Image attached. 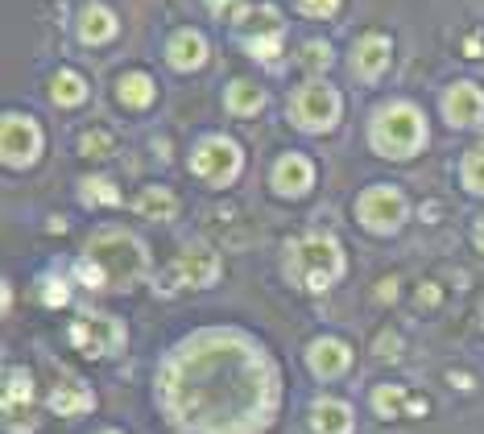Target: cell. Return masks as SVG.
Returning <instances> with one entry per match:
<instances>
[{"mask_svg":"<svg viewBox=\"0 0 484 434\" xmlns=\"http://www.w3.org/2000/svg\"><path fill=\"white\" fill-rule=\"evenodd\" d=\"M145 273V248L129 232H99L88 240L79 278L96 289H125Z\"/></svg>","mask_w":484,"mask_h":434,"instance_id":"obj_1","label":"cell"},{"mask_svg":"<svg viewBox=\"0 0 484 434\" xmlns=\"http://www.w3.org/2000/svg\"><path fill=\"white\" fill-rule=\"evenodd\" d=\"M286 253V273L303 289H327L344 273V253L332 236H303Z\"/></svg>","mask_w":484,"mask_h":434,"instance_id":"obj_2","label":"cell"},{"mask_svg":"<svg viewBox=\"0 0 484 434\" xmlns=\"http://www.w3.org/2000/svg\"><path fill=\"white\" fill-rule=\"evenodd\" d=\"M427 141V120L410 104H389L373 120V149L381 157H410Z\"/></svg>","mask_w":484,"mask_h":434,"instance_id":"obj_3","label":"cell"},{"mask_svg":"<svg viewBox=\"0 0 484 434\" xmlns=\"http://www.w3.org/2000/svg\"><path fill=\"white\" fill-rule=\"evenodd\" d=\"M340 116V96L323 83H306V87L294 91L290 100V120H294L303 133H327Z\"/></svg>","mask_w":484,"mask_h":434,"instance_id":"obj_4","label":"cell"},{"mask_svg":"<svg viewBox=\"0 0 484 434\" xmlns=\"http://www.w3.org/2000/svg\"><path fill=\"white\" fill-rule=\"evenodd\" d=\"M0 154H5V166L21 170V166H34L37 154H42V128H37L34 116H21V112H9L0 120Z\"/></svg>","mask_w":484,"mask_h":434,"instance_id":"obj_5","label":"cell"},{"mask_svg":"<svg viewBox=\"0 0 484 434\" xmlns=\"http://www.w3.org/2000/svg\"><path fill=\"white\" fill-rule=\"evenodd\" d=\"M191 170L207 182V187H228L241 174V149L228 136H207L191 157Z\"/></svg>","mask_w":484,"mask_h":434,"instance_id":"obj_6","label":"cell"},{"mask_svg":"<svg viewBox=\"0 0 484 434\" xmlns=\"http://www.w3.org/2000/svg\"><path fill=\"white\" fill-rule=\"evenodd\" d=\"M356 211L368 232H397L406 219V199L394 187H368L365 195H360Z\"/></svg>","mask_w":484,"mask_h":434,"instance_id":"obj_7","label":"cell"},{"mask_svg":"<svg viewBox=\"0 0 484 434\" xmlns=\"http://www.w3.org/2000/svg\"><path fill=\"white\" fill-rule=\"evenodd\" d=\"M71 344L79 348L83 356H108L125 344V327L112 315H88L71 327Z\"/></svg>","mask_w":484,"mask_h":434,"instance_id":"obj_8","label":"cell"},{"mask_svg":"<svg viewBox=\"0 0 484 434\" xmlns=\"http://www.w3.org/2000/svg\"><path fill=\"white\" fill-rule=\"evenodd\" d=\"M220 278V257L211 253V248L195 245L187 248V253H179V261L170 265V273H166V286L179 289V286H211V281Z\"/></svg>","mask_w":484,"mask_h":434,"instance_id":"obj_9","label":"cell"},{"mask_svg":"<svg viewBox=\"0 0 484 434\" xmlns=\"http://www.w3.org/2000/svg\"><path fill=\"white\" fill-rule=\"evenodd\" d=\"M443 112L456 128H472L484 116V91L476 83H456V87L443 96Z\"/></svg>","mask_w":484,"mask_h":434,"instance_id":"obj_10","label":"cell"},{"mask_svg":"<svg viewBox=\"0 0 484 434\" xmlns=\"http://www.w3.org/2000/svg\"><path fill=\"white\" fill-rule=\"evenodd\" d=\"M389 55H394L389 37L365 34L356 45H352V75H356V79H376V75L389 66Z\"/></svg>","mask_w":484,"mask_h":434,"instance_id":"obj_11","label":"cell"},{"mask_svg":"<svg viewBox=\"0 0 484 434\" xmlns=\"http://www.w3.org/2000/svg\"><path fill=\"white\" fill-rule=\"evenodd\" d=\"M311 182H314L311 162H306V157H298V154L282 157V162L273 166V190H278V195L298 199V195H306V190H311Z\"/></svg>","mask_w":484,"mask_h":434,"instance_id":"obj_12","label":"cell"},{"mask_svg":"<svg viewBox=\"0 0 484 434\" xmlns=\"http://www.w3.org/2000/svg\"><path fill=\"white\" fill-rule=\"evenodd\" d=\"M166 58H170L174 71H199V66L207 63V42H203V34H195V29H182V34H174L170 45H166Z\"/></svg>","mask_w":484,"mask_h":434,"instance_id":"obj_13","label":"cell"},{"mask_svg":"<svg viewBox=\"0 0 484 434\" xmlns=\"http://www.w3.org/2000/svg\"><path fill=\"white\" fill-rule=\"evenodd\" d=\"M306 360H311L314 377H340V372L348 368L352 352H348V344H340V339H319V344H311Z\"/></svg>","mask_w":484,"mask_h":434,"instance_id":"obj_14","label":"cell"},{"mask_svg":"<svg viewBox=\"0 0 484 434\" xmlns=\"http://www.w3.org/2000/svg\"><path fill=\"white\" fill-rule=\"evenodd\" d=\"M352 430V409L344 401L323 398L311 406V434H348Z\"/></svg>","mask_w":484,"mask_h":434,"instance_id":"obj_15","label":"cell"},{"mask_svg":"<svg viewBox=\"0 0 484 434\" xmlns=\"http://www.w3.org/2000/svg\"><path fill=\"white\" fill-rule=\"evenodd\" d=\"M117 37V17H112V9H104V5H88V9L79 13V42L88 45H104Z\"/></svg>","mask_w":484,"mask_h":434,"instance_id":"obj_16","label":"cell"},{"mask_svg":"<svg viewBox=\"0 0 484 434\" xmlns=\"http://www.w3.org/2000/svg\"><path fill=\"white\" fill-rule=\"evenodd\" d=\"M29 401H34V380H29V372L13 368L9 380H5V418H9L13 430H21V409L29 414Z\"/></svg>","mask_w":484,"mask_h":434,"instance_id":"obj_17","label":"cell"},{"mask_svg":"<svg viewBox=\"0 0 484 434\" xmlns=\"http://www.w3.org/2000/svg\"><path fill=\"white\" fill-rule=\"evenodd\" d=\"M153 96H158V87H153L149 75L133 71V75H120L117 79V100L125 104V108H149Z\"/></svg>","mask_w":484,"mask_h":434,"instance_id":"obj_18","label":"cell"},{"mask_svg":"<svg viewBox=\"0 0 484 434\" xmlns=\"http://www.w3.org/2000/svg\"><path fill=\"white\" fill-rule=\"evenodd\" d=\"M50 100L58 104V108H75V104L88 100V83H83L75 71H58L50 79Z\"/></svg>","mask_w":484,"mask_h":434,"instance_id":"obj_19","label":"cell"},{"mask_svg":"<svg viewBox=\"0 0 484 434\" xmlns=\"http://www.w3.org/2000/svg\"><path fill=\"white\" fill-rule=\"evenodd\" d=\"M137 211H141L145 219H174V211H179V199H174L166 187H149V190H141Z\"/></svg>","mask_w":484,"mask_h":434,"instance_id":"obj_20","label":"cell"},{"mask_svg":"<svg viewBox=\"0 0 484 434\" xmlns=\"http://www.w3.org/2000/svg\"><path fill=\"white\" fill-rule=\"evenodd\" d=\"M261 104H265V91H261L257 83L236 79L232 87H228V112H236V116H252Z\"/></svg>","mask_w":484,"mask_h":434,"instance_id":"obj_21","label":"cell"},{"mask_svg":"<svg viewBox=\"0 0 484 434\" xmlns=\"http://www.w3.org/2000/svg\"><path fill=\"white\" fill-rule=\"evenodd\" d=\"M50 406L58 409V414H83V409L96 406V398H91L83 385H75V380H67V385H58V389L50 393Z\"/></svg>","mask_w":484,"mask_h":434,"instance_id":"obj_22","label":"cell"},{"mask_svg":"<svg viewBox=\"0 0 484 434\" xmlns=\"http://www.w3.org/2000/svg\"><path fill=\"white\" fill-rule=\"evenodd\" d=\"M406 401H410V398H406L402 385H381V389L373 393V409H376L381 418H397Z\"/></svg>","mask_w":484,"mask_h":434,"instance_id":"obj_23","label":"cell"},{"mask_svg":"<svg viewBox=\"0 0 484 434\" xmlns=\"http://www.w3.org/2000/svg\"><path fill=\"white\" fill-rule=\"evenodd\" d=\"M464 187L476 190V195H484V145H476V149H468L464 157Z\"/></svg>","mask_w":484,"mask_h":434,"instance_id":"obj_24","label":"cell"},{"mask_svg":"<svg viewBox=\"0 0 484 434\" xmlns=\"http://www.w3.org/2000/svg\"><path fill=\"white\" fill-rule=\"evenodd\" d=\"M79 195H83V203H88V207H96V203H104V207H112V203L120 199L117 190H112V182L108 178H88V182H79Z\"/></svg>","mask_w":484,"mask_h":434,"instance_id":"obj_25","label":"cell"},{"mask_svg":"<svg viewBox=\"0 0 484 434\" xmlns=\"http://www.w3.org/2000/svg\"><path fill=\"white\" fill-rule=\"evenodd\" d=\"M303 66L306 71H327V66H332V45L327 42H306L303 45Z\"/></svg>","mask_w":484,"mask_h":434,"instance_id":"obj_26","label":"cell"},{"mask_svg":"<svg viewBox=\"0 0 484 434\" xmlns=\"http://www.w3.org/2000/svg\"><path fill=\"white\" fill-rule=\"evenodd\" d=\"M249 42V50H252V58H278V50H282V34H257V37H244Z\"/></svg>","mask_w":484,"mask_h":434,"instance_id":"obj_27","label":"cell"},{"mask_svg":"<svg viewBox=\"0 0 484 434\" xmlns=\"http://www.w3.org/2000/svg\"><path fill=\"white\" fill-rule=\"evenodd\" d=\"M79 149H83L88 157H108V154H112V136H108L104 128H96V133H83Z\"/></svg>","mask_w":484,"mask_h":434,"instance_id":"obj_28","label":"cell"},{"mask_svg":"<svg viewBox=\"0 0 484 434\" xmlns=\"http://www.w3.org/2000/svg\"><path fill=\"white\" fill-rule=\"evenodd\" d=\"M298 9H303L306 17H332V13L340 9V0H298Z\"/></svg>","mask_w":484,"mask_h":434,"instance_id":"obj_29","label":"cell"},{"mask_svg":"<svg viewBox=\"0 0 484 434\" xmlns=\"http://www.w3.org/2000/svg\"><path fill=\"white\" fill-rule=\"evenodd\" d=\"M46 286H50V289H46V302H50V307H63V302H67V286H63V281H46Z\"/></svg>","mask_w":484,"mask_h":434,"instance_id":"obj_30","label":"cell"},{"mask_svg":"<svg viewBox=\"0 0 484 434\" xmlns=\"http://www.w3.org/2000/svg\"><path fill=\"white\" fill-rule=\"evenodd\" d=\"M211 13H232V21L241 17V0H211Z\"/></svg>","mask_w":484,"mask_h":434,"instance_id":"obj_31","label":"cell"},{"mask_svg":"<svg viewBox=\"0 0 484 434\" xmlns=\"http://www.w3.org/2000/svg\"><path fill=\"white\" fill-rule=\"evenodd\" d=\"M376 356H397V335H381L376 339Z\"/></svg>","mask_w":484,"mask_h":434,"instance_id":"obj_32","label":"cell"},{"mask_svg":"<svg viewBox=\"0 0 484 434\" xmlns=\"http://www.w3.org/2000/svg\"><path fill=\"white\" fill-rule=\"evenodd\" d=\"M406 409H410V414H427V398H410Z\"/></svg>","mask_w":484,"mask_h":434,"instance_id":"obj_33","label":"cell"},{"mask_svg":"<svg viewBox=\"0 0 484 434\" xmlns=\"http://www.w3.org/2000/svg\"><path fill=\"white\" fill-rule=\"evenodd\" d=\"M104 434H117V430H104Z\"/></svg>","mask_w":484,"mask_h":434,"instance_id":"obj_34","label":"cell"}]
</instances>
